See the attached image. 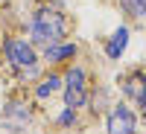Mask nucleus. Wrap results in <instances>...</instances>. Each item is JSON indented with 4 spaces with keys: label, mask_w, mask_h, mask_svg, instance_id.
<instances>
[{
    "label": "nucleus",
    "mask_w": 146,
    "mask_h": 134,
    "mask_svg": "<svg viewBox=\"0 0 146 134\" xmlns=\"http://www.w3.org/2000/svg\"><path fill=\"white\" fill-rule=\"evenodd\" d=\"M70 35V18L64 15L58 6H41L35 9L32 23H29V41L32 44H41V47H50L56 41H62Z\"/></svg>",
    "instance_id": "1"
},
{
    "label": "nucleus",
    "mask_w": 146,
    "mask_h": 134,
    "mask_svg": "<svg viewBox=\"0 0 146 134\" xmlns=\"http://www.w3.org/2000/svg\"><path fill=\"white\" fill-rule=\"evenodd\" d=\"M91 102V90H88V76H85V70L76 64V67H67L64 73V105L70 108H85Z\"/></svg>",
    "instance_id": "2"
},
{
    "label": "nucleus",
    "mask_w": 146,
    "mask_h": 134,
    "mask_svg": "<svg viewBox=\"0 0 146 134\" xmlns=\"http://www.w3.org/2000/svg\"><path fill=\"white\" fill-rule=\"evenodd\" d=\"M3 55H6V61L15 67V70H23V67L38 64L35 44L27 41V38H18V35H9V38H3Z\"/></svg>",
    "instance_id": "3"
},
{
    "label": "nucleus",
    "mask_w": 146,
    "mask_h": 134,
    "mask_svg": "<svg viewBox=\"0 0 146 134\" xmlns=\"http://www.w3.org/2000/svg\"><path fill=\"white\" fill-rule=\"evenodd\" d=\"M29 119H32V105L23 99V96H12V99L3 105V125L6 128L18 131L23 125H29Z\"/></svg>",
    "instance_id": "4"
},
{
    "label": "nucleus",
    "mask_w": 146,
    "mask_h": 134,
    "mask_svg": "<svg viewBox=\"0 0 146 134\" xmlns=\"http://www.w3.org/2000/svg\"><path fill=\"white\" fill-rule=\"evenodd\" d=\"M105 128L111 134H131L137 128V117H135V111H131L126 102L111 105V111H108V117H105Z\"/></svg>",
    "instance_id": "5"
},
{
    "label": "nucleus",
    "mask_w": 146,
    "mask_h": 134,
    "mask_svg": "<svg viewBox=\"0 0 146 134\" xmlns=\"http://www.w3.org/2000/svg\"><path fill=\"white\" fill-rule=\"evenodd\" d=\"M120 88H123V93L129 96V99L137 102V96L146 88V70L143 67H131L129 73H123V76H120Z\"/></svg>",
    "instance_id": "6"
},
{
    "label": "nucleus",
    "mask_w": 146,
    "mask_h": 134,
    "mask_svg": "<svg viewBox=\"0 0 146 134\" xmlns=\"http://www.w3.org/2000/svg\"><path fill=\"white\" fill-rule=\"evenodd\" d=\"M79 53V47L73 44V41H56L50 47H44V61H50V64H64L67 58H73Z\"/></svg>",
    "instance_id": "7"
},
{
    "label": "nucleus",
    "mask_w": 146,
    "mask_h": 134,
    "mask_svg": "<svg viewBox=\"0 0 146 134\" xmlns=\"http://www.w3.org/2000/svg\"><path fill=\"white\" fill-rule=\"evenodd\" d=\"M126 47H129V26H117L114 35L105 41V55L111 58V61H117V58L126 53Z\"/></svg>",
    "instance_id": "8"
},
{
    "label": "nucleus",
    "mask_w": 146,
    "mask_h": 134,
    "mask_svg": "<svg viewBox=\"0 0 146 134\" xmlns=\"http://www.w3.org/2000/svg\"><path fill=\"white\" fill-rule=\"evenodd\" d=\"M58 90H64V76H58V73H50V76H38V84H35V96H38V99L56 96Z\"/></svg>",
    "instance_id": "9"
},
{
    "label": "nucleus",
    "mask_w": 146,
    "mask_h": 134,
    "mask_svg": "<svg viewBox=\"0 0 146 134\" xmlns=\"http://www.w3.org/2000/svg\"><path fill=\"white\" fill-rule=\"evenodd\" d=\"M120 9H123L129 18H135V20L146 18V0H120Z\"/></svg>",
    "instance_id": "10"
},
{
    "label": "nucleus",
    "mask_w": 146,
    "mask_h": 134,
    "mask_svg": "<svg viewBox=\"0 0 146 134\" xmlns=\"http://www.w3.org/2000/svg\"><path fill=\"white\" fill-rule=\"evenodd\" d=\"M76 108H70V105H64V111L56 117V125H62V128H70V125H76Z\"/></svg>",
    "instance_id": "11"
},
{
    "label": "nucleus",
    "mask_w": 146,
    "mask_h": 134,
    "mask_svg": "<svg viewBox=\"0 0 146 134\" xmlns=\"http://www.w3.org/2000/svg\"><path fill=\"white\" fill-rule=\"evenodd\" d=\"M137 108H140V114L146 117V88H143V93L137 96Z\"/></svg>",
    "instance_id": "12"
},
{
    "label": "nucleus",
    "mask_w": 146,
    "mask_h": 134,
    "mask_svg": "<svg viewBox=\"0 0 146 134\" xmlns=\"http://www.w3.org/2000/svg\"><path fill=\"white\" fill-rule=\"evenodd\" d=\"M0 61H3V50H0Z\"/></svg>",
    "instance_id": "13"
}]
</instances>
